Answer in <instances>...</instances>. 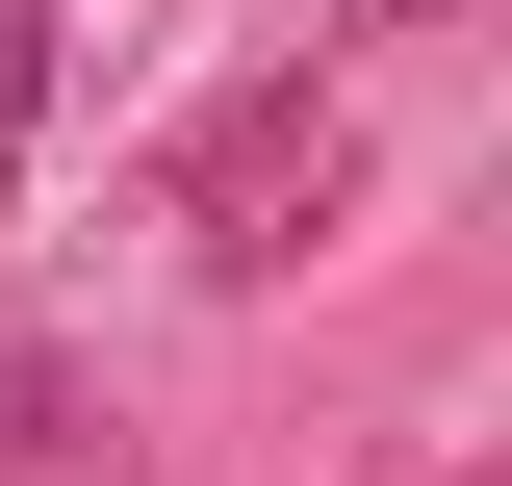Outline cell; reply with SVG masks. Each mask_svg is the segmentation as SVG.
<instances>
[{
  "label": "cell",
  "instance_id": "6da1fadb",
  "mask_svg": "<svg viewBox=\"0 0 512 486\" xmlns=\"http://www.w3.org/2000/svg\"><path fill=\"white\" fill-rule=\"evenodd\" d=\"M308 180H333V103H308V77H256V103H231V128L180 154V205H205V256H282V205H308Z\"/></svg>",
  "mask_w": 512,
  "mask_h": 486
}]
</instances>
